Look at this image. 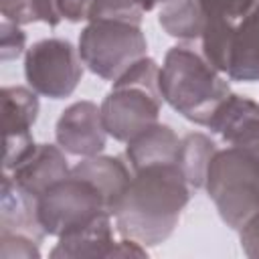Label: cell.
I'll use <instances>...</instances> for the list:
<instances>
[{"label": "cell", "mask_w": 259, "mask_h": 259, "mask_svg": "<svg viewBox=\"0 0 259 259\" xmlns=\"http://www.w3.org/2000/svg\"><path fill=\"white\" fill-rule=\"evenodd\" d=\"M71 174H77L81 178H87L89 182H93L107 204L109 214L113 212L115 204L119 202L121 194L125 192L130 180H132V172L127 168V164L117 158V156H91V158H83L81 162H77L71 168Z\"/></svg>", "instance_id": "cell-16"}, {"label": "cell", "mask_w": 259, "mask_h": 259, "mask_svg": "<svg viewBox=\"0 0 259 259\" xmlns=\"http://www.w3.org/2000/svg\"><path fill=\"white\" fill-rule=\"evenodd\" d=\"M241 249L247 257L259 259V212H255L241 229Z\"/></svg>", "instance_id": "cell-24"}, {"label": "cell", "mask_w": 259, "mask_h": 259, "mask_svg": "<svg viewBox=\"0 0 259 259\" xmlns=\"http://www.w3.org/2000/svg\"><path fill=\"white\" fill-rule=\"evenodd\" d=\"M217 142L210 140V136L202 132H190L184 138H180L178 154H176V166L190 184L192 190L202 188L206 182L208 166L212 156L217 154Z\"/></svg>", "instance_id": "cell-18"}, {"label": "cell", "mask_w": 259, "mask_h": 259, "mask_svg": "<svg viewBox=\"0 0 259 259\" xmlns=\"http://www.w3.org/2000/svg\"><path fill=\"white\" fill-rule=\"evenodd\" d=\"M26 49V34L22 32L20 24L2 18L0 22V59L2 63L18 59Z\"/></svg>", "instance_id": "cell-22"}, {"label": "cell", "mask_w": 259, "mask_h": 259, "mask_svg": "<svg viewBox=\"0 0 259 259\" xmlns=\"http://www.w3.org/2000/svg\"><path fill=\"white\" fill-rule=\"evenodd\" d=\"M38 117V93L30 87H2V125H4V172L18 166L36 146L32 125Z\"/></svg>", "instance_id": "cell-8"}, {"label": "cell", "mask_w": 259, "mask_h": 259, "mask_svg": "<svg viewBox=\"0 0 259 259\" xmlns=\"http://www.w3.org/2000/svg\"><path fill=\"white\" fill-rule=\"evenodd\" d=\"M109 212L101 190L77 174L51 184L38 196V221L47 235L61 237Z\"/></svg>", "instance_id": "cell-6"}, {"label": "cell", "mask_w": 259, "mask_h": 259, "mask_svg": "<svg viewBox=\"0 0 259 259\" xmlns=\"http://www.w3.org/2000/svg\"><path fill=\"white\" fill-rule=\"evenodd\" d=\"M38 239L24 233L0 231V259H38Z\"/></svg>", "instance_id": "cell-21"}, {"label": "cell", "mask_w": 259, "mask_h": 259, "mask_svg": "<svg viewBox=\"0 0 259 259\" xmlns=\"http://www.w3.org/2000/svg\"><path fill=\"white\" fill-rule=\"evenodd\" d=\"M95 6L97 0H32L34 18L49 26H57L61 20L89 22Z\"/></svg>", "instance_id": "cell-20"}, {"label": "cell", "mask_w": 259, "mask_h": 259, "mask_svg": "<svg viewBox=\"0 0 259 259\" xmlns=\"http://www.w3.org/2000/svg\"><path fill=\"white\" fill-rule=\"evenodd\" d=\"M107 132L101 117V107L93 101H75L65 107L55 125L57 144L71 156L91 158L105 148Z\"/></svg>", "instance_id": "cell-10"}, {"label": "cell", "mask_w": 259, "mask_h": 259, "mask_svg": "<svg viewBox=\"0 0 259 259\" xmlns=\"http://www.w3.org/2000/svg\"><path fill=\"white\" fill-rule=\"evenodd\" d=\"M24 77L28 87L42 97H69L83 77L79 49H75L71 40L59 36L36 40L24 53Z\"/></svg>", "instance_id": "cell-7"}, {"label": "cell", "mask_w": 259, "mask_h": 259, "mask_svg": "<svg viewBox=\"0 0 259 259\" xmlns=\"http://www.w3.org/2000/svg\"><path fill=\"white\" fill-rule=\"evenodd\" d=\"M227 77L243 83L259 81V4L233 36Z\"/></svg>", "instance_id": "cell-17"}, {"label": "cell", "mask_w": 259, "mask_h": 259, "mask_svg": "<svg viewBox=\"0 0 259 259\" xmlns=\"http://www.w3.org/2000/svg\"><path fill=\"white\" fill-rule=\"evenodd\" d=\"M16 184L34 194L36 198L57 180L71 174L65 150L53 144H36L28 156L8 172Z\"/></svg>", "instance_id": "cell-11"}, {"label": "cell", "mask_w": 259, "mask_h": 259, "mask_svg": "<svg viewBox=\"0 0 259 259\" xmlns=\"http://www.w3.org/2000/svg\"><path fill=\"white\" fill-rule=\"evenodd\" d=\"M204 188L231 229L239 231L259 212V138L217 150Z\"/></svg>", "instance_id": "cell-3"}, {"label": "cell", "mask_w": 259, "mask_h": 259, "mask_svg": "<svg viewBox=\"0 0 259 259\" xmlns=\"http://www.w3.org/2000/svg\"><path fill=\"white\" fill-rule=\"evenodd\" d=\"M0 231L24 233L34 239L47 237L38 221V198L24 190L14 178L4 172L0 194Z\"/></svg>", "instance_id": "cell-14"}, {"label": "cell", "mask_w": 259, "mask_h": 259, "mask_svg": "<svg viewBox=\"0 0 259 259\" xmlns=\"http://www.w3.org/2000/svg\"><path fill=\"white\" fill-rule=\"evenodd\" d=\"M166 0H136V4L142 8V12H150L154 10L156 6H162Z\"/></svg>", "instance_id": "cell-26"}, {"label": "cell", "mask_w": 259, "mask_h": 259, "mask_svg": "<svg viewBox=\"0 0 259 259\" xmlns=\"http://www.w3.org/2000/svg\"><path fill=\"white\" fill-rule=\"evenodd\" d=\"M111 214L103 212L85 227L69 231L59 237V243L51 251V257L61 259H93V257H109L115 245Z\"/></svg>", "instance_id": "cell-13"}, {"label": "cell", "mask_w": 259, "mask_h": 259, "mask_svg": "<svg viewBox=\"0 0 259 259\" xmlns=\"http://www.w3.org/2000/svg\"><path fill=\"white\" fill-rule=\"evenodd\" d=\"M162 101L160 65L146 55L113 81L101 101L105 132L117 142H130L142 130L158 123Z\"/></svg>", "instance_id": "cell-4"}, {"label": "cell", "mask_w": 259, "mask_h": 259, "mask_svg": "<svg viewBox=\"0 0 259 259\" xmlns=\"http://www.w3.org/2000/svg\"><path fill=\"white\" fill-rule=\"evenodd\" d=\"M160 91L174 111L196 125H206L217 105L231 93L223 71L188 45H176L166 53Z\"/></svg>", "instance_id": "cell-2"}, {"label": "cell", "mask_w": 259, "mask_h": 259, "mask_svg": "<svg viewBox=\"0 0 259 259\" xmlns=\"http://www.w3.org/2000/svg\"><path fill=\"white\" fill-rule=\"evenodd\" d=\"M190 190L176 164H154L136 170L111 212L115 231L144 247L164 243L178 227Z\"/></svg>", "instance_id": "cell-1"}, {"label": "cell", "mask_w": 259, "mask_h": 259, "mask_svg": "<svg viewBox=\"0 0 259 259\" xmlns=\"http://www.w3.org/2000/svg\"><path fill=\"white\" fill-rule=\"evenodd\" d=\"M83 65L105 81L119 79L136 61L146 57L148 40L142 26L119 18H95L79 34Z\"/></svg>", "instance_id": "cell-5"}, {"label": "cell", "mask_w": 259, "mask_h": 259, "mask_svg": "<svg viewBox=\"0 0 259 259\" xmlns=\"http://www.w3.org/2000/svg\"><path fill=\"white\" fill-rule=\"evenodd\" d=\"M158 24L174 38H200L204 28L200 0H166L158 12Z\"/></svg>", "instance_id": "cell-19"}, {"label": "cell", "mask_w": 259, "mask_h": 259, "mask_svg": "<svg viewBox=\"0 0 259 259\" xmlns=\"http://www.w3.org/2000/svg\"><path fill=\"white\" fill-rule=\"evenodd\" d=\"M0 12L2 18H8L16 24H28L36 20L32 0H0Z\"/></svg>", "instance_id": "cell-23"}, {"label": "cell", "mask_w": 259, "mask_h": 259, "mask_svg": "<svg viewBox=\"0 0 259 259\" xmlns=\"http://www.w3.org/2000/svg\"><path fill=\"white\" fill-rule=\"evenodd\" d=\"M109 257H148V251L142 243L121 237V241H115Z\"/></svg>", "instance_id": "cell-25"}, {"label": "cell", "mask_w": 259, "mask_h": 259, "mask_svg": "<svg viewBox=\"0 0 259 259\" xmlns=\"http://www.w3.org/2000/svg\"><path fill=\"white\" fill-rule=\"evenodd\" d=\"M259 0H200L204 28L200 36L202 55L227 75L231 42L239 24L255 10Z\"/></svg>", "instance_id": "cell-9"}, {"label": "cell", "mask_w": 259, "mask_h": 259, "mask_svg": "<svg viewBox=\"0 0 259 259\" xmlns=\"http://www.w3.org/2000/svg\"><path fill=\"white\" fill-rule=\"evenodd\" d=\"M206 127L227 144H245L259 138V103L237 93H229L212 111Z\"/></svg>", "instance_id": "cell-12"}, {"label": "cell", "mask_w": 259, "mask_h": 259, "mask_svg": "<svg viewBox=\"0 0 259 259\" xmlns=\"http://www.w3.org/2000/svg\"><path fill=\"white\" fill-rule=\"evenodd\" d=\"M125 144V158L130 162V168L136 172L154 164H174L180 138L170 125L158 121L136 134Z\"/></svg>", "instance_id": "cell-15"}]
</instances>
